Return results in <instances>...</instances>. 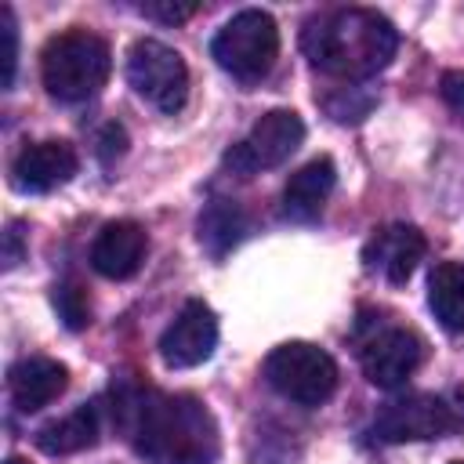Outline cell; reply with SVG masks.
<instances>
[{"label":"cell","mask_w":464,"mask_h":464,"mask_svg":"<svg viewBox=\"0 0 464 464\" xmlns=\"http://www.w3.org/2000/svg\"><path fill=\"white\" fill-rule=\"evenodd\" d=\"M54 308L62 315V323L69 330H83L91 323V301H87V290L76 286V283H58L54 286Z\"/></svg>","instance_id":"19"},{"label":"cell","mask_w":464,"mask_h":464,"mask_svg":"<svg viewBox=\"0 0 464 464\" xmlns=\"http://www.w3.org/2000/svg\"><path fill=\"white\" fill-rule=\"evenodd\" d=\"M301 141H304L301 116L294 109H272L250 127V134L239 145H232L225 152V167L239 178H250L257 170H272V167L286 163L301 149Z\"/></svg>","instance_id":"9"},{"label":"cell","mask_w":464,"mask_h":464,"mask_svg":"<svg viewBox=\"0 0 464 464\" xmlns=\"http://www.w3.org/2000/svg\"><path fill=\"white\" fill-rule=\"evenodd\" d=\"M80 170V156L69 141H29L11 160V181L18 192H51Z\"/></svg>","instance_id":"12"},{"label":"cell","mask_w":464,"mask_h":464,"mask_svg":"<svg viewBox=\"0 0 464 464\" xmlns=\"http://www.w3.org/2000/svg\"><path fill=\"white\" fill-rule=\"evenodd\" d=\"M123 141H127V138H123V130H120L116 123H109V127L102 130V145H98L102 163H112V152L120 156V152H123Z\"/></svg>","instance_id":"23"},{"label":"cell","mask_w":464,"mask_h":464,"mask_svg":"<svg viewBox=\"0 0 464 464\" xmlns=\"http://www.w3.org/2000/svg\"><path fill=\"white\" fill-rule=\"evenodd\" d=\"M355 352H359V366L366 373L370 384L377 388H399L413 377V370L420 366L424 359V341L399 326V323H370V319H359V330H355Z\"/></svg>","instance_id":"6"},{"label":"cell","mask_w":464,"mask_h":464,"mask_svg":"<svg viewBox=\"0 0 464 464\" xmlns=\"http://www.w3.org/2000/svg\"><path fill=\"white\" fill-rule=\"evenodd\" d=\"M69 384V370L47 355H25L7 370V392L18 413H36L54 402Z\"/></svg>","instance_id":"14"},{"label":"cell","mask_w":464,"mask_h":464,"mask_svg":"<svg viewBox=\"0 0 464 464\" xmlns=\"http://www.w3.org/2000/svg\"><path fill=\"white\" fill-rule=\"evenodd\" d=\"M141 11L160 22H185L188 14H196V4H145Z\"/></svg>","instance_id":"22"},{"label":"cell","mask_w":464,"mask_h":464,"mask_svg":"<svg viewBox=\"0 0 464 464\" xmlns=\"http://www.w3.org/2000/svg\"><path fill=\"white\" fill-rule=\"evenodd\" d=\"M218 348V315L203 301H185L181 312L170 319V326L160 337V359L170 370H192L207 362Z\"/></svg>","instance_id":"10"},{"label":"cell","mask_w":464,"mask_h":464,"mask_svg":"<svg viewBox=\"0 0 464 464\" xmlns=\"http://www.w3.org/2000/svg\"><path fill=\"white\" fill-rule=\"evenodd\" d=\"M439 94H442V102H446L457 116H464V72H457V69L442 72V80H439Z\"/></svg>","instance_id":"21"},{"label":"cell","mask_w":464,"mask_h":464,"mask_svg":"<svg viewBox=\"0 0 464 464\" xmlns=\"http://www.w3.org/2000/svg\"><path fill=\"white\" fill-rule=\"evenodd\" d=\"M22 261V232H18V225H11L7 228V250H4V265L7 268H14Z\"/></svg>","instance_id":"24"},{"label":"cell","mask_w":464,"mask_h":464,"mask_svg":"<svg viewBox=\"0 0 464 464\" xmlns=\"http://www.w3.org/2000/svg\"><path fill=\"white\" fill-rule=\"evenodd\" d=\"M94 442H98V406H80L58 420H47L36 431V446L51 457L80 453V450H91Z\"/></svg>","instance_id":"16"},{"label":"cell","mask_w":464,"mask_h":464,"mask_svg":"<svg viewBox=\"0 0 464 464\" xmlns=\"http://www.w3.org/2000/svg\"><path fill=\"white\" fill-rule=\"evenodd\" d=\"M301 47L319 72L337 80H366L395 58L399 33L370 7H341L312 18L301 33Z\"/></svg>","instance_id":"2"},{"label":"cell","mask_w":464,"mask_h":464,"mask_svg":"<svg viewBox=\"0 0 464 464\" xmlns=\"http://www.w3.org/2000/svg\"><path fill=\"white\" fill-rule=\"evenodd\" d=\"M149 239L138 221H109L91 243V268L105 279H130L145 261Z\"/></svg>","instance_id":"13"},{"label":"cell","mask_w":464,"mask_h":464,"mask_svg":"<svg viewBox=\"0 0 464 464\" xmlns=\"http://www.w3.org/2000/svg\"><path fill=\"white\" fill-rule=\"evenodd\" d=\"M120 424L149 464H214L221 435L214 413L196 395L138 388L120 395Z\"/></svg>","instance_id":"1"},{"label":"cell","mask_w":464,"mask_h":464,"mask_svg":"<svg viewBox=\"0 0 464 464\" xmlns=\"http://www.w3.org/2000/svg\"><path fill=\"white\" fill-rule=\"evenodd\" d=\"M460 428L457 410L442 399V395H428V392H413V395H399L392 402H384L370 424V435L377 442H428V439H442L450 431Z\"/></svg>","instance_id":"7"},{"label":"cell","mask_w":464,"mask_h":464,"mask_svg":"<svg viewBox=\"0 0 464 464\" xmlns=\"http://www.w3.org/2000/svg\"><path fill=\"white\" fill-rule=\"evenodd\" d=\"M265 381L297 406H323L337 392V362L308 341H286L268 352Z\"/></svg>","instance_id":"5"},{"label":"cell","mask_w":464,"mask_h":464,"mask_svg":"<svg viewBox=\"0 0 464 464\" xmlns=\"http://www.w3.org/2000/svg\"><path fill=\"white\" fill-rule=\"evenodd\" d=\"M453 464H464V460H453Z\"/></svg>","instance_id":"26"},{"label":"cell","mask_w":464,"mask_h":464,"mask_svg":"<svg viewBox=\"0 0 464 464\" xmlns=\"http://www.w3.org/2000/svg\"><path fill=\"white\" fill-rule=\"evenodd\" d=\"M428 304L442 330L464 334V265L439 261L428 276Z\"/></svg>","instance_id":"17"},{"label":"cell","mask_w":464,"mask_h":464,"mask_svg":"<svg viewBox=\"0 0 464 464\" xmlns=\"http://www.w3.org/2000/svg\"><path fill=\"white\" fill-rule=\"evenodd\" d=\"M0 40H4V51H0V62H4V91H11L14 83V72H18V22H14V11L11 7H0Z\"/></svg>","instance_id":"20"},{"label":"cell","mask_w":464,"mask_h":464,"mask_svg":"<svg viewBox=\"0 0 464 464\" xmlns=\"http://www.w3.org/2000/svg\"><path fill=\"white\" fill-rule=\"evenodd\" d=\"M210 54L225 72H232L243 83H254V80L268 76V69L276 65V54H279L276 18L268 11H257V7H246V11L232 14L218 29V36L210 44Z\"/></svg>","instance_id":"4"},{"label":"cell","mask_w":464,"mask_h":464,"mask_svg":"<svg viewBox=\"0 0 464 464\" xmlns=\"http://www.w3.org/2000/svg\"><path fill=\"white\" fill-rule=\"evenodd\" d=\"M337 185V167L330 156H319V160H308L301 170L290 174L286 188H283V218L286 221H297V225H308L323 214L330 192Z\"/></svg>","instance_id":"15"},{"label":"cell","mask_w":464,"mask_h":464,"mask_svg":"<svg viewBox=\"0 0 464 464\" xmlns=\"http://www.w3.org/2000/svg\"><path fill=\"white\" fill-rule=\"evenodd\" d=\"M112 69L109 44L87 29L58 33L44 44L40 54V76L51 98L58 102H87L94 98Z\"/></svg>","instance_id":"3"},{"label":"cell","mask_w":464,"mask_h":464,"mask_svg":"<svg viewBox=\"0 0 464 464\" xmlns=\"http://www.w3.org/2000/svg\"><path fill=\"white\" fill-rule=\"evenodd\" d=\"M127 83L160 112H178L188 98V69L181 54L152 36L127 51Z\"/></svg>","instance_id":"8"},{"label":"cell","mask_w":464,"mask_h":464,"mask_svg":"<svg viewBox=\"0 0 464 464\" xmlns=\"http://www.w3.org/2000/svg\"><path fill=\"white\" fill-rule=\"evenodd\" d=\"M246 232V221H243V210L236 207V199H221L214 196L203 214H199V243L207 246L210 257H225Z\"/></svg>","instance_id":"18"},{"label":"cell","mask_w":464,"mask_h":464,"mask_svg":"<svg viewBox=\"0 0 464 464\" xmlns=\"http://www.w3.org/2000/svg\"><path fill=\"white\" fill-rule=\"evenodd\" d=\"M4 464H29V460H22V457H7Z\"/></svg>","instance_id":"25"},{"label":"cell","mask_w":464,"mask_h":464,"mask_svg":"<svg viewBox=\"0 0 464 464\" xmlns=\"http://www.w3.org/2000/svg\"><path fill=\"white\" fill-rule=\"evenodd\" d=\"M424 250H428V243H424L420 228L402 225V221L381 225L370 232V239L362 246V268L370 276H381L392 286H402L424 261Z\"/></svg>","instance_id":"11"}]
</instances>
